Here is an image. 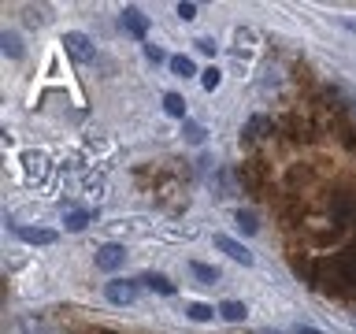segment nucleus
<instances>
[{"label":"nucleus","instance_id":"nucleus-1","mask_svg":"<svg viewBox=\"0 0 356 334\" xmlns=\"http://www.w3.org/2000/svg\"><path fill=\"white\" fill-rule=\"evenodd\" d=\"M63 52L71 56L74 63H89L97 56V45H93V38L89 33H82V30H67L63 33Z\"/></svg>","mask_w":356,"mask_h":334},{"label":"nucleus","instance_id":"nucleus-2","mask_svg":"<svg viewBox=\"0 0 356 334\" xmlns=\"http://www.w3.org/2000/svg\"><path fill=\"white\" fill-rule=\"evenodd\" d=\"M104 297H108V305L127 308V305L138 301V283H134V278H111V283L104 286Z\"/></svg>","mask_w":356,"mask_h":334},{"label":"nucleus","instance_id":"nucleus-3","mask_svg":"<svg viewBox=\"0 0 356 334\" xmlns=\"http://www.w3.org/2000/svg\"><path fill=\"white\" fill-rule=\"evenodd\" d=\"M93 264L100 267V271H119L122 264H127V249L122 245H115V241H108V245H100L97 249V256H93Z\"/></svg>","mask_w":356,"mask_h":334},{"label":"nucleus","instance_id":"nucleus-4","mask_svg":"<svg viewBox=\"0 0 356 334\" xmlns=\"http://www.w3.org/2000/svg\"><path fill=\"white\" fill-rule=\"evenodd\" d=\"M119 26L130 33V38H138V41H145L149 38V19L141 15V8H122V15H119Z\"/></svg>","mask_w":356,"mask_h":334},{"label":"nucleus","instance_id":"nucleus-5","mask_svg":"<svg viewBox=\"0 0 356 334\" xmlns=\"http://www.w3.org/2000/svg\"><path fill=\"white\" fill-rule=\"evenodd\" d=\"M211 241H216V249H219V253H227L234 264H241V267H252V260H256V256H252L249 249H245L241 241L227 238V234H216V238H211Z\"/></svg>","mask_w":356,"mask_h":334},{"label":"nucleus","instance_id":"nucleus-6","mask_svg":"<svg viewBox=\"0 0 356 334\" xmlns=\"http://www.w3.org/2000/svg\"><path fill=\"white\" fill-rule=\"evenodd\" d=\"M15 238L19 241H26V245H56V238H60V234L56 230H49V227H15Z\"/></svg>","mask_w":356,"mask_h":334},{"label":"nucleus","instance_id":"nucleus-7","mask_svg":"<svg viewBox=\"0 0 356 334\" xmlns=\"http://www.w3.org/2000/svg\"><path fill=\"white\" fill-rule=\"evenodd\" d=\"M189 275H193L200 286H216L219 278H222V271H219V267H211V264H200V260H193V264H189Z\"/></svg>","mask_w":356,"mask_h":334},{"label":"nucleus","instance_id":"nucleus-8","mask_svg":"<svg viewBox=\"0 0 356 334\" xmlns=\"http://www.w3.org/2000/svg\"><path fill=\"white\" fill-rule=\"evenodd\" d=\"M138 283H145L149 289H156V294H163V297H171V294H175V283H171L167 275H160V271H145Z\"/></svg>","mask_w":356,"mask_h":334},{"label":"nucleus","instance_id":"nucleus-9","mask_svg":"<svg viewBox=\"0 0 356 334\" xmlns=\"http://www.w3.org/2000/svg\"><path fill=\"white\" fill-rule=\"evenodd\" d=\"M0 49H4L8 60H22V38H19L15 30H4V33H0Z\"/></svg>","mask_w":356,"mask_h":334},{"label":"nucleus","instance_id":"nucleus-10","mask_svg":"<svg viewBox=\"0 0 356 334\" xmlns=\"http://www.w3.org/2000/svg\"><path fill=\"white\" fill-rule=\"evenodd\" d=\"M186 316L193 319V323H211V319L219 316V308L204 305V301H193V305H186Z\"/></svg>","mask_w":356,"mask_h":334},{"label":"nucleus","instance_id":"nucleus-11","mask_svg":"<svg viewBox=\"0 0 356 334\" xmlns=\"http://www.w3.org/2000/svg\"><path fill=\"white\" fill-rule=\"evenodd\" d=\"M219 316L227 323H241L245 316H249V308H245V301H222L219 305Z\"/></svg>","mask_w":356,"mask_h":334},{"label":"nucleus","instance_id":"nucleus-12","mask_svg":"<svg viewBox=\"0 0 356 334\" xmlns=\"http://www.w3.org/2000/svg\"><path fill=\"white\" fill-rule=\"evenodd\" d=\"M167 67H171V71H175L178 78H193V74H197V63L189 60V56H182V52L171 56V60H167Z\"/></svg>","mask_w":356,"mask_h":334},{"label":"nucleus","instance_id":"nucleus-13","mask_svg":"<svg viewBox=\"0 0 356 334\" xmlns=\"http://www.w3.org/2000/svg\"><path fill=\"white\" fill-rule=\"evenodd\" d=\"M234 223H238L241 234H256V230H260V219H256V212H249V208L234 212Z\"/></svg>","mask_w":356,"mask_h":334},{"label":"nucleus","instance_id":"nucleus-14","mask_svg":"<svg viewBox=\"0 0 356 334\" xmlns=\"http://www.w3.org/2000/svg\"><path fill=\"white\" fill-rule=\"evenodd\" d=\"M163 111H167L171 119H182V122H186V97H182V93H167V97H163Z\"/></svg>","mask_w":356,"mask_h":334},{"label":"nucleus","instance_id":"nucleus-15","mask_svg":"<svg viewBox=\"0 0 356 334\" xmlns=\"http://www.w3.org/2000/svg\"><path fill=\"white\" fill-rule=\"evenodd\" d=\"M89 219H93V212H67V216H63V227L78 234V230L89 227Z\"/></svg>","mask_w":356,"mask_h":334},{"label":"nucleus","instance_id":"nucleus-16","mask_svg":"<svg viewBox=\"0 0 356 334\" xmlns=\"http://www.w3.org/2000/svg\"><path fill=\"white\" fill-rule=\"evenodd\" d=\"M182 134H186L189 145H204V138H208V130L200 127V122H189V119L182 122Z\"/></svg>","mask_w":356,"mask_h":334},{"label":"nucleus","instance_id":"nucleus-17","mask_svg":"<svg viewBox=\"0 0 356 334\" xmlns=\"http://www.w3.org/2000/svg\"><path fill=\"white\" fill-rule=\"evenodd\" d=\"M219 82H222V71H219V67H208V71H200V86H204L208 93H216Z\"/></svg>","mask_w":356,"mask_h":334},{"label":"nucleus","instance_id":"nucleus-18","mask_svg":"<svg viewBox=\"0 0 356 334\" xmlns=\"http://www.w3.org/2000/svg\"><path fill=\"white\" fill-rule=\"evenodd\" d=\"M193 45H197V52H204V56H216V52H219V45H216V38H197Z\"/></svg>","mask_w":356,"mask_h":334},{"label":"nucleus","instance_id":"nucleus-19","mask_svg":"<svg viewBox=\"0 0 356 334\" xmlns=\"http://www.w3.org/2000/svg\"><path fill=\"white\" fill-rule=\"evenodd\" d=\"M22 160H26V171H41V167H44V156L41 152H26Z\"/></svg>","mask_w":356,"mask_h":334},{"label":"nucleus","instance_id":"nucleus-20","mask_svg":"<svg viewBox=\"0 0 356 334\" xmlns=\"http://www.w3.org/2000/svg\"><path fill=\"white\" fill-rule=\"evenodd\" d=\"M178 19H182V22L197 19V4H189V0H186V4H178Z\"/></svg>","mask_w":356,"mask_h":334},{"label":"nucleus","instance_id":"nucleus-21","mask_svg":"<svg viewBox=\"0 0 356 334\" xmlns=\"http://www.w3.org/2000/svg\"><path fill=\"white\" fill-rule=\"evenodd\" d=\"M145 56H149L152 63H163V60H171V56H163V49H156V45H145Z\"/></svg>","mask_w":356,"mask_h":334},{"label":"nucleus","instance_id":"nucleus-22","mask_svg":"<svg viewBox=\"0 0 356 334\" xmlns=\"http://www.w3.org/2000/svg\"><path fill=\"white\" fill-rule=\"evenodd\" d=\"M297 334H319V331H312V327H297Z\"/></svg>","mask_w":356,"mask_h":334},{"label":"nucleus","instance_id":"nucleus-23","mask_svg":"<svg viewBox=\"0 0 356 334\" xmlns=\"http://www.w3.org/2000/svg\"><path fill=\"white\" fill-rule=\"evenodd\" d=\"M345 26H349V30H356V19H349V22H345Z\"/></svg>","mask_w":356,"mask_h":334},{"label":"nucleus","instance_id":"nucleus-24","mask_svg":"<svg viewBox=\"0 0 356 334\" xmlns=\"http://www.w3.org/2000/svg\"><path fill=\"white\" fill-rule=\"evenodd\" d=\"M349 104H353V111H356V97H349Z\"/></svg>","mask_w":356,"mask_h":334},{"label":"nucleus","instance_id":"nucleus-25","mask_svg":"<svg viewBox=\"0 0 356 334\" xmlns=\"http://www.w3.org/2000/svg\"><path fill=\"white\" fill-rule=\"evenodd\" d=\"M260 334H278V331H260Z\"/></svg>","mask_w":356,"mask_h":334}]
</instances>
